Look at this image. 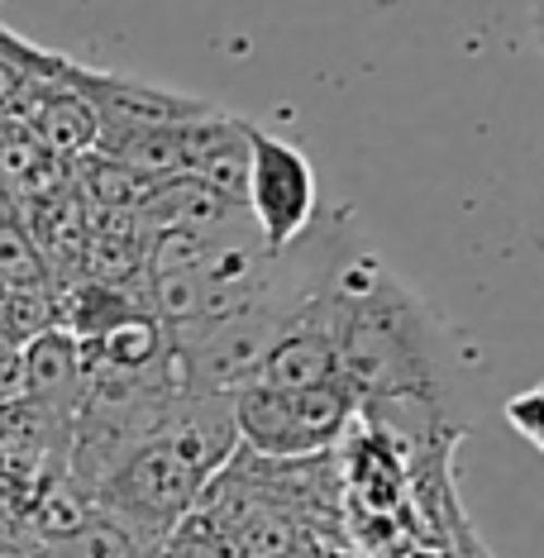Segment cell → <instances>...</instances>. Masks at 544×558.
I'll return each instance as SVG.
<instances>
[{
	"label": "cell",
	"mask_w": 544,
	"mask_h": 558,
	"mask_svg": "<svg viewBox=\"0 0 544 558\" xmlns=\"http://www.w3.org/2000/svg\"><path fill=\"white\" fill-rule=\"evenodd\" d=\"M330 301L339 383L353 401H449V329L407 277L363 248L335 277Z\"/></svg>",
	"instance_id": "cell-1"
},
{
	"label": "cell",
	"mask_w": 544,
	"mask_h": 558,
	"mask_svg": "<svg viewBox=\"0 0 544 558\" xmlns=\"http://www.w3.org/2000/svg\"><path fill=\"white\" fill-rule=\"evenodd\" d=\"M239 449L258 459H315L330 453L349 425L359 421V401L344 383H325L311 391H268V387H239L230 397Z\"/></svg>",
	"instance_id": "cell-2"
},
{
	"label": "cell",
	"mask_w": 544,
	"mask_h": 558,
	"mask_svg": "<svg viewBox=\"0 0 544 558\" xmlns=\"http://www.w3.org/2000/svg\"><path fill=\"white\" fill-rule=\"evenodd\" d=\"M244 210L268 253L297 244L315 225V215H321V182H315V162L306 158V148L273 130L249 124Z\"/></svg>",
	"instance_id": "cell-3"
},
{
	"label": "cell",
	"mask_w": 544,
	"mask_h": 558,
	"mask_svg": "<svg viewBox=\"0 0 544 558\" xmlns=\"http://www.w3.org/2000/svg\"><path fill=\"white\" fill-rule=\"evenodd\" d=\"M335 287V282H330ZM330 287L297 315L292 325L277 335V344L268 349V359L258 363V377L249 387H268V391H311L325 383H339V363H335V301Z\"/></svg>",
	"instance_id": "cell-4"
},
{
	"label": "cell",
	"mask_w": 544,
	"mask_h": 558,
	"mask_svg": "<svg viewBox=\"0 0 544 558\" xmlns=\"http://www.w3.org/2000/svg\"><path fill=\"white\" fill-rule=\"evenodd\" d=\"M182 177L210 186L244 206L249 192V120L230 110H210L192 124H182Z\"/></svg>",
	"instance_id": "cell-5"
},
{
	"label": "cell",
	"mask_w": 544,
	"mask_h": 558,
	"mask_svg": "<svg viewBox=\"0 0 544 558\" xmlns=\"http://www.w3.org/2000/svg\"><path fill=\"white\" fill-rule=\"evenodd\" d=\"M20 359H24V397L77 421L82 387H86V367H82V344L77 339H72L68 329H48V335L29 339V344L20 349Z\"/></svg>",
	"instance_id": "cell-6"
},
{
	"label": "cell",
	"mask_w": 544,
	"mask_h": 558,
	"mask_svg": "<svg viewBox=\"0 0 544 558\" xmlns=\"http://www.w3.org/2000/svg\"><path fill=\"white\" fill-rule=\"evenodd\" d=\"M39 558H162V539L144 535V530L124 525L106 511H92L72 535L44 544Z\"/></svg>",
	"instance_id": "cell-7"
},
{
	"label": "cell",
	"mask_w": 544,
	"mask_h": 558,
	"mask_svg": "<svg viewBox=\"0 0 544 558\" xmlns=\"http://www.w3.org/2000/svg\"><path fill=\"white\" fill-rule=\"evenodd\" d=\"M48 329H58L53 287H0V344L24 349Z\"/></svg>",
	"instance_id": "cell-8"
},
{
	"label": "cell",
	"mask_w": 544,
	"mask_h": 558,
	"mask_svg": "<svg viewBox=\"0 0 544 558\" xmlns=\"http://www.w3.org/2000/svg\"><path fill=\"white\" fill-rule=\"evenodd\" d=\"M0 287H48V268L34 248L29 225L20 210H0Z\"/></svg>",
	"instance_id": "cell-9"
},
{
	"label": "cell",
	"mask_w": 544,
	"mask_h": 558,
	"mask_svg": "<svg viewBox=\"0 0 544 558\" xmlns=\"http://www.w3.org/2000/svg\"><path fill=\"white\" fill-rule=\"evenodd\" d=\"M501 415H506V425H511L516 435H525L544 453V383L516 391V397L501 405Z\"/></svg>",
	"instance_id": "cell-10"
},
{
	"label": "cell",
	"mask_w": 544,
	"mask_h": 558,
	"mask_svg": "<svg viewBox=\"0 0 544 558\" xmlns=\"http://www.w3.org/2000/svg\"><path fill=\"white\" fill-rule=\"evenodd\" d=\"M20 397H24V359H20V349L0 344V411L15 405Z\"/></svg>",
	"instance_id": "cell-11"
},
{
	"label": "cell",
	"mask_w": 544,
	"mask_h": 558,
	"mask_svg": "<svg viewBox=\"0 0 544 558\" xmlns=\"http://www.w3.org/2000/svg\"><path fill=\"white\" fill-rule=\"evenodd\" d=\"M530 29H535V44L544 48V0H535V5H530Z\"/></svg>",
	"instance_id": "cell-12"
},
{
	"label": "cell",
	"mask_w": 544,
	"mask_h": 558,
	"mask_svg": "<svg viewBox=\"0 0 544 558\" xmlns=\"http://www.w3.org/2000/svg\"><path fill=\"white\" fill-rule=\"evenodd\" d=\"M407 558H445V554H430V549H407Z\"/></svg>",
	"instance_id": "cell-13"
}]
</instances>
